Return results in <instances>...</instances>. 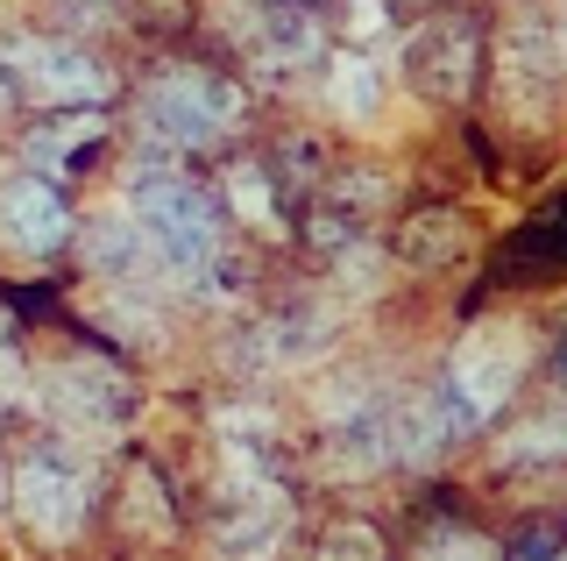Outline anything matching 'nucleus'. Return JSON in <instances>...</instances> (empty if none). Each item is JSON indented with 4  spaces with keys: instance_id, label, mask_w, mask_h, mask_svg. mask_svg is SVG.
Returning <instances> with one entry per match:
<instances>
[{
    "instance_id": "nucleus-1",
    "label": "nucleus",
    "mask_w": 567,
    "mask_h": 561,
    "mask_svg": "<svg viewBox=\"0 0 567 561\" xmlns=\"http://www.w3.org/2000/svg\"><path fill=\"white\" fill-rule=\"evenodd\" d=\"M121 214L135 221V235H142V249H150L164 285H206L213 277V263H220V214H213V200L192 178L142 171Z\"/></svg>"
},
{
    "instance_id": "nucleus-2",
    "label": "nucleus",
    "mask_w": 567,
    "mask_h": 561,
    "mask_svg": "<svg viewBox=\"0 0 567 561\" xmlns=\"http://www.w3.org/2000/svg\"><path fill=\"white\" fill-rule=\"evenodd\" d=\"M532 370V335L518 320H483L468 327L447 363V427L454 434H483L496 412L511 406V391Z\"/></svg>"
},
{
    "instance_id": "nucleus-3",
    "label": "nucleus",
    "mask_w": 567,
    "mask_h": 561,
    "mask_svg": "<svg viewBox=\"0 0 567 561\" xmlns=\"http://www.w3.org/2000/svg\"><path fill=\"white\" fill-rule=\"evenodd\" d=\"M241 121V93L206 72H164L142 93V129L164 135L177 150H206L220 129H235Z\"/></svg>"
},
{
    "instance_id": "nucleus-4",
    "label": "nucleus",
    "mask_w": 567,
    "mask_h": 561,
    "mask_svg": "<svg viewBox=\"0 0 567 561\" xmlns=\"http://www.w3.org/2000/svg\"><path fill=\"white\" fill-rule=\"evenodd\" d=\"M14 512H22L35 533H58L71 540L85 526V512H93V469L79 462V455H22L14 462V483H8Z\"/></svg>"
},
{
    "instance_id": "nucleus-5",
    "label": "nucleus",
    "mask_w": 567,
    "mask_h": 561,
    "mask_svg": "<svg viewBox=\"0 0 567 561\" xmlns=\"http://www.w3.org/2000/svg\"><path fill=\"white\" fill-rule=\"evenodd\" d=\"M43 406H50V419H64L71 434L106 441V434H121V419H128V384L100 356H64L58 370L43 377Z\"/></svg>"
},
{
    "instance_id": "nucleus-6",
    "label": "nucleus",
    "mask_w": 567,
    "mask_h": 561,
    "mask_svg": "<svg viewBox=\"0 0 567 561\" xmlns=\"http://www.w3.org/2000/svg\"><path fill=\"white\" fill-rule=\"evenodd\" d=\"M0 72H22V93H35L43 108H100L106 100V72L71 43H43V37H8L0 43Z\"/></svg>"
},
{
    "instance_id": "nucleus-7",
    "label": "nucleus",
    "mask_w": 567,
    "mask_h": 561,
    "mask_svg": "<svg viewBox=\"0 0 567 561\" xmlns=\"http://www.w3.org/2000/svg\"><path fill=\"white\" fill-rule=\"evenodd\" d=\"M0 235L14 249H58L71 235V206L58 200L50 178H8L0 185Z\"/></svg>"
},
{
    "instance_id": "nucleus-8",
    "label": "nucleus",
    "mask_w": 567,
    "mask_h": 561,
    "mask_svg": "<svg viewBox=\"0 0 567 561\" xmlns=\"http://www.w3.org/2000/svg\"><path fill=\"white\" fill-rule=\"evenodd\" d=\"M377 427H383V462H404V469H425L454 441L447 406H440L433 391H412V398H398V406H383Z\"/></svg>"
},
{
    "instance_id": "nucleus-9",
    "label": "nucleus",
    "mask_w": 567,
    "mask_h": 561,
    "mask_svg": "<svg viewBox=\"0 0 567 561\" xmlns=\"http://www.w3.org/2000/svg\"><path fill=\"white\" fill-rule=\"evenodd\" d=\"M511 72L554 85V72H560V14H554V8L525 14V22L511 29Z\"/></svg>"
},
{
    "instance_id": "nucleus-10",
    "label": "nucleus",
    "mask_w": 567,
    "mask_h": 561,
    "mask_svg": "<svg viewBox=\"0 0 567 561\" xmlns=\"http://www.w3.org/2000/svg\"><path fill=\"white\" fill-rule=\"evenodd\" d=\"M327 100H333V114H348V121H369L383 108V79H377V64L369 58H333V72H327Z\"/></svg>"
},
{
    "instance_id": "nucleus-11",
    "label": "nucleus",
    "mask_w": 567,
    "mask_h": 561,
    "mask_svg": "<svg viewBox=\"0 0 567 561\" xmlns=\"http://www.w3.org/2000/svg\"><path fill=\"white\" fill-rule=\"evenodd\" d=\"M461 242H468V227H461V214H419V221H404V263H419V271H433V263H454L461 256Z\"/></svg>"
},
{
    "instance_id": "nucleus-12",
    "label": "nucleus",
    "mask_w": 567,
    "mask_h": 561,
    "mask_svg": "<svg viewBox=\"0 0 567 561\" xmlns=\"http://www.w3.org/2000/svg\"><path fill=\"white\" fill-rule=\"evenodd\" d=\"M93 320L114 327V335L135 341V348H156V341H164V320L142 306V292H106V299H93Z\"/></svg>"
},
{
    "instance_id": "nucleus-13",
    "label": "nucleus",
    "mask_w": 567,
    "mask_h": 561,
    "mask_svg": "<svg viewBox=\"0 0 567 561\" xmlns=\"http://www.w3.org/2000/svg\"><path fill=\"white\" fill-rule=\"evenodd\" d=\"M554 455H560V406H546L525 434H511V441H504V462H518V469H546Z\"/></svg>"
},
{
    "instance_id": "nucleus-14",
    "label": "nucleus",
    "mask_w": 567,
    "mask_h": 561,
    "mask_svg": "<svg viewBox=\"0 0 567 561\" xmlns=\"http://www.w3.org/2000/svg\"><path fill=\"white\" fill-rule=\"evenodd\" d=\"M100 129H106V121H100L93 108H85V114H64V121H58V129H50V135H35V143H29V156H43V164H64L71 150L100 143Z\"/></svg>"
},
{
    "instance_id": "nucleus-15",
    "label": "nucleus",
    "mask_w": 567,
    "mask_h": 561,
    "mask_svg": "<svg viewBox=\"0 0 567 561\" xmlns=\"http://www.w3.org/2000/svg\"><path fill=\"white\" fill-rule=\"evenodd\" d=\"M227 200H235V214H241V221H256V227H277V206H270V178H262L256 164H241L235 178H227Z\"/></svg>"
},
{
    "instance_id": "nucleus-16",
    "label": "nucleus",
    "mask_w": 567,
    "mask_h": 561,
    "mask_svg": "<svg viewBox=\"0 0 567 561\" xmlns=\"http://www.w3.org/2000/svg\"><path fill=\"white\" fill-rule=\"evenodd\" d=\"M419 561H496V548H489L483 533H461V526H454V533H433V540H425Z\"/></svg>"
},
{
    "instance_id": "nucleus-17",
    "label": "nucleus",
    "mask_w": 567,
    "mask_h": 561,
    "mask_svg": "<svg viewBox=\"0 0 567 561\" xmlns=\"http://www.w3.org/2000/svg\"><path fill=\"white\" fill-rule=\"evenodd\" d=\"M377 561L383 548H377V533H369V526H341V533H333V548H327V561Z\"/></svg>"
},
{
    "instance_id": "nucleus-18",
    "label": "nucleus",
    "mask_w": 567,
    "mask_h": 561,
    "mask_svg": "<svg viewBox=\"0 0 567 561\" xmlns=\"http://www.w3.org/2000/svg\"><path fill=\"white\" fill-rule=\"evenodd\" d=\"M0 398H29V377H22V356H14L8 327H0Z\"/></svg>"
},
{
    "instance_id": "nucleus-19",
    "label": "nucleus",
    "mask_w": 567,
    "mask_h": 561,
    "mask_svg": "<svg viewBox=\"0 0 567 561\" xmlns=\"http://www.w3.org/2000/svg\"><path fill=\"white\" fill-rule=\"evenodd\" d=\"M135 512H142V526H150V533H171V512H164V498H156L150 477H135Z\"/></svg>"
},
{
    "instance_id": "nucleus-20",
    "label": "nucleus",
    "mask_w": 567,
    "mask_h": 561,
    "mask_svg": "<svg viewBox=\"0 0 567 561\" xmlns=\"http://www.w3.org/2000/svg\"><path fill=\"white\" fill-rule=\"evenodd\" d=\"M348 29L354 37H377L383 29V0H348Z\"/></svg>"
},
{
    "instance_id": "nucleus-21",
    "label": "nucleus",
    "mask_w": 567,
    "mask_h": 561,
    "mask_svg": "<svg viewBox=\"0 0 567 561\" xmlns=\"http://www.w3.org/2000/svg\"><path fill=\"white\" fill-rule=\"evenodd\" d=\"M8 100H14V85H8V72H0V114H8Z\"/></svg>"
},
{
    "instance_id": "nucleus-22",
    "label": "nucleus",
    "mask_w": 567,
    "mask_h": 561,
    "mask_svg": "<svg viewBox=\"0 0 567 561\" xmlns=\"http://www.w3.org/2000/svg\"><path fill=\"white\" fill-rule=\"evenodd\" d=\"M539 561H560V554H554V548H546V554H539Z\"/></svg>"
}]
</instances>
